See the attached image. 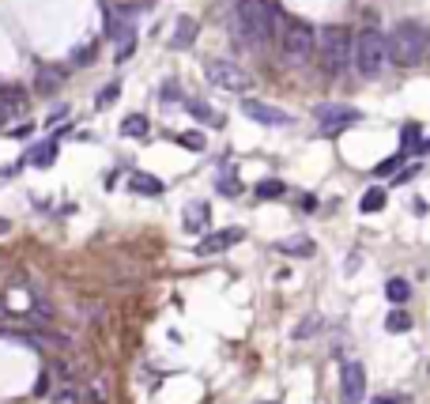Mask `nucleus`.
Listing matches in <instances>:
<instances>
[{"mask_svg":"<svg viewBox=\"0 0 430 404\" xmlns=\"http://www.w3.org/2000/svg\"><path fill=\"white\" fill-rule=\"evenodd\" d=\"M185 110H189L196 121H204V125H219V114H212V110L204 106L200 99H185Z\"/></svg>","mask_w":430,"mask_h":404,"instance_id":"nucleus-18","label":"nucleus"},{"mask_svg":"<svg viewBox=\"0 0 430 404\" xmlns=\"http://www.w3.org/2000/svg\"><path fill=\"white\" fill-rule=\"evenodd\" d=\"M91 57H95V45H80V50H76V53H72V61H76V64H83V61H91Z\"/></svg>","mask_w":430,"mask_h":404,"instance_id":"nucleus-28","label":"nucleus"},{"mask_svg":"<svg viewBox=\"0 0 430 404\" xmlns=\"http://www.w3.org/2000/svg\"><path fill=\"white\" fill-rule=\"evenodd\" d=\"M117 95H121V83H106V87L98 91V99H95V106L98 110H110L117 102Z\"/></svg>","mask_w":430,"mask_h":404,"instance_id":"nucleus-24","label":"nucleus"},{"mask_svg":"<svg viewBox=\"0 0 430 404\" xmlns=\"http://www.w3.org/2000/svg\"><path fill=\"white\" fill-rule=\"evenodd\" d=\"M196 42V20L193 15H177L174 23V38H170V50H189Z\"/></svg>","mask_w":430,"mask_h":404,"instance_id":"nucleus-14","label":"nucleus"},{"mask_svg":"<svg viewBox=\"0 0 430 404\" xmlns=\"http://www.w3.org/2000/svg\"><path fill=\"white\" fill-rule=\"evenodd\" d=\"M276 27H279V53L291 64H306L317 50V31L298 15H279L276 12Z\"/></svg>","mask_w":430,"mask_h":404,"instance_id":"nucleus-2","label":"nucleus"},{"mask_svg":"<svg viewBox=\"0 0 430 404\" xmlns=\"http://www.w3.org/2000/svg\"><path fill=\"white\" fill-rule=\"evenodd\" d=\"M362 114L351 106H336V102H325V106H317V121H321V133H340L343 125H355Z\"/></svg>","mask_w":430,"mask_h":404,"instance_id":"nucleus-9","label":"nucleus"},{"mask_svg":"<svg viewBox=\"0 0 430 404\" xmlns=\"http://www.w3.org/2000/svg\"><path fill=\"white\" fill-rule=\"evenodd\" d=\"M370 404H411V397H373Z\"/></svg>","mask_w":430,"mask_h":404,"instance_id":"nucleus-29","label":"nucleus"},{"mask_svg":"<svg viewBox=\"0 0 430 404\" xmlns=\"http://www.w3.org/2000/svg\"><path fill=\"white\" fill-rule=\"evenodd\" d=\"M242 238H246V231H242V227H227V231L204 234V238L196 242V253H200V257H215V253H223V250L238 246Z\"/></svg>","mask_w":430,"mask_h":404,"instance_id":"nucleus-10","label":"nucleus"},{"mask_svg":"<svg viewBox=\"0 0 430 404\" xmlns=\"http://www.w3.org/2000/svg\"><path fill=\"white\" fill-rule=\"evenodd\" d=\"M366 401V370L359 363H343L340 370V404H362Z\"/></svg>","mask_w":430,"mask_h":404,"instance_id":"nucleus-7","label":"nucleus"},{"mask_svg":"<svg viewBox=\"0 0 430 404\" xmlns=\"http://www.w3.org/2000/svg\"><path fill=\"white\" fill-rule=\"evenodd\" d=\"M208 219H212V208H208L204 201L185 204V223H181V227L189 231V234H200L204 227H208Z\"/></svg>","mask_w":430,"mask_h":404,"instance_id":"nucleus-12","label":"nucleus"},{"mask_svg":"<svg viewBox=\"0 0 430 404\" xmlns=\"http://www.w3.org/2000/svg\"><path fill=\"white\" fill-rule=\"evenodd\" d=\"M385 42H389V57L396 64H404V68H411V64L423 61V53L430 45V38L423 34V27H415V23H396V31H392Z\"/></svg>","mask_w":430,"mask_h":404,"instance_id":"nucleus-4","label":"nucleus"},{"mask_svg":"<svg viewBox=\"0 0 430 404\" xmlns=\"http://www.w3.org/2000/svg\"><path fill=\"white\" fill-rule=\"evenodd\" d=\"M276 250L283 253V257H313V238H306V234H291V238H279Z\"/></svg>","mask_w":430,"mask_h":404,"instance_id":"nucleus-13","label":"nucleus"},{"mask_svg":"<svg viewBox=\"0 0 430 404\" xmlns=\"http://www.w3.org/2000/svg\"><path fill=\"white\" fill-rule=\"evenodd\" d=\"M235 23L249 45H265L276 34V8L268 0H238Z\"/></svg>","mask_w":430,"mask_h":404,"instance_id":"nucleus-3","label":"nucleus"},{"mask_svg":"<svg viewBox=\"0 0 430 404\" xmlns=\"http://www.w3.org/2000/svg\"><path fill=\"white\" fill-rule=\"evenodd\" d=\"M283 193H287V185H283V182H276V178H268V182H260V185H257V196H260V201H279Z\"/></svg>","mask_w":430,"mask_h":404,"instance_id":"nucleus-22","label":"nucleus"},{"mask_svg":"<svg viewBox=\"0 0 430 404\" xmlns=\"http://www.w3.org/2000/svg\"><path fill=\"white\" fill-rule=\"evenodd\" d=\"M57 87H61V72L57 68H38V76H34V91H38V95H53Z\"/></svg>","mask_w":430,"mask_h":404,"instance_id":"nucleus-16","label":"nucleus"},{"mask_svg":"<svg viewBox=\"0 0 430 404\" xmlns=\"http://www.w3.org/2000/svg\"><path fill=\"white\" fill-rule=\"evenodd\" d=\"M385 295H389V303H408V295H411V284H408V280H389V284H385Z\"/></svg>","mask_w":430,"mask_h":404,"instance_id":"nucleus-19","label":"nucleus"},{"mask_svg":"<svg viewBox=\"0 0 430 404\" xmlns=\"http://www.w3.org/2000/svg\"><path fill=\"white\" fill-rule=\"evenodd\" d=\"M242 114L253 117V121H260V125H268V129L295 125V117L287 114V110H276V106H268V102H260V99H242Z\"/></svg>","mask_w":430,"mask_h":404,"instance_id":"nucleus-8","label":"nucleus"},{"mask_svg":"<svg viewBox=\"0 0 430 404\" xmlns=\"http://www.w3.org/2000/svg\"><path fill=\"white\" fill-rule=\"evenodd\" d=\"M404 155H408V152H404V147H400V152H396V155H389V159H385V163H381V166H378V171H373V174H378V178L392 174V171H396L400 163H404Z\"/></svg>","mask_w":430,"mask_h":404,"instance_id":"nucleus-26","label":"nucleus"},{"mask_svg":"<svg viewBox=\"0 0 430 404\" xmlns=\"http://www.w3.org/2000/svg\"><path fill=\"white\" fill-rule=\"evenodd\" d=\"M177 99V83H166L163 87V102H174Z\"/></svg>","mask_w":430,"mask_h":404,"instance_id":"nucleus-30","label":"nucleus"},{"mask_svg":"<svg viewBox=\"0 0 430 404\" xmlns=\"http://www.w3.org/2000/svg\"><path fill=\"white\" fill-rule=\"evenodd\" d=\"M359 208L362 212H381V208H385V189H366V193H362V201H359Z\"/></svg>","mask_w":430,"mask_h":404,"instance_id":"nucleus-20","label":"nucleus"},{"mask_svg":"<svg viewBox=\"0 0 430 404\" xmlns=\"http://www.w3.org/2000/svg\"><path fill=\"white\" fill-rule=\"evenodd\" d=\"M8 117V106H0V121H4Z\"/></svg>","mask_w":430,"mask_h":404,"instance_id":"nucleus-31","label":"nucleus"},{"mask_svg":"<svg viewBox=\"0 0 430 404\" xmlns=\"http://www.w3.org/2000/svg\"><path fill=\"white\" fill-rule=\"evenodd\" d=\"M128 189L140 193V196H163V193H166V185H163V178H155V174L133 171V174H128Z\"/></svg>","mask_w":430,"mask_h":404,"instance_id":"nucleus-11","label":"nucleus"},{"mask_svg":"<svg viewBox=\"0 0 430 404\" xmlns=\"http://www.w3.org/2000/svg\"><path fill=\"white\" fill-rule=\"evenodd\" d=\"M136 53V31H125L121 34V45H117V61H128Z\"/></svg>","mask_w":430,"mask_h":404,"instance_id":"nucleus-25","label":"nucleus"},{"mask_svg":"<svg viewBox=\"0 0 430 404\" xmlns=\"http://www.w3.org/2000/svg\"><path fill=\"white\" fill-rule=\"evenodd\" d=\"M355 68H359V76L362 80H373L381 68H385V61H389V42H385V34L381 31H362L359 38H355Z\"/></svg>","mask_w":430,"mask_h":404,"instance_id":"nucleus-5","label":"nucleus"},{"mask_svg":"<svg viewBox=\"0 0 430 404\" xmlns=\"http://www.w3.org/2000/svg\"><path fill=\"white\" fill-rule=\"evenodd\" d=\"M385 329H389V333H408V329H411V314H404V310H389Z\"/></svg>","mask_w":430,"mask_h":404,"instance_id":"nucleus-23","label":"nucleus"},{"mask_svg":"<svg viewBox=\"0 0 430 404\" xmlns=\"http://www.w3.org/2000/svg\"><path fill=\"white\" fill-rule=\"evenodd\" d=\"M419 136H423V125H419V121H408L404 129H400V147H419Z\"/></svg>","mask_w":430,"mask_h":404,"instance_id":"nucleus-21","label":"nucleus"},{"mask_svg":"<svg viewBox=\"0 0 430 404\" xmlns=\"http://www.w3.org/2000/svg\"><path fill=\"white\" fill-rule=\"evenodd\" d=\"M204 76H208L212 87L223 91H249V72L235 61H208L204 64Z\"/></svg>","mask_w":430,"mask_h":404,"instance_id":"nucleus-6","label":"nucleus"},{"mask_svg":"<svg viewBox=\"0 0 430 404\" xmlns=\"http://www.w3.org/2000/svg\"><path fill=\"white\" fill-rule=\"evenodd\" d=\"M177 144H181V147H193V152H200V147H204V133H181V136H177Z\"/></svg>","mask_w":430,"mask_h":404,"instance_id":"nucleus-27","label":"nucleus"},{"mask_svg":"<svg viewBox=\"0 0 430 404\" xmlns=\"http://www.w3.org/2000/svg\"><path fill=\"white\" fill-rule=\"evenodd\" d=\"M317 57H321L325 76H340L355 57V34L340 23L321 27V31H317Z\"/></svg>","mask_w":430,"mask_h":404,"instance_id":"nucleus-1","label":"nucleus"},{"mask_svg":"<svg viewBox=\"0 0 430 404\" xmlns=\"http://www.w3.org/2000/svg\"><path fill=\"white\" fill-rule=\"evenodd\" d=\"M57 140H45V144H38V147H31V152H27V163L31 166H38V171H45V166H53L57 163Z\"/></svg>","mask_w":430,"mask_h":404,"instance_id":"nucleus-15","label":"nucleus"},{"mask_svg":"<svg viewBox=\"0 0 430 404\" xmlns=\"http://www.w3.org/2000/svg\"><path fill=\"white\" fill-rule=\"evenodd\" d=\"M147 129H151V125H147L144 114H128L125 121H121V133H125V136H136V140H144Z\"/></svg>","mask_w":430,"mask_h":404,"instance_id":"nucleus-17","label":"nucleus"},{"mask_svg":"<svg viewBox=\"0 0 430 404\" xmlns=\"http://www.w3.org/2000/svg\"><path fill=\"white\" fill-rule=\"evenodd\" d=\"M260 404H272V401H260Z\"/></svg>","mask_w":430,"mask_h":404,"instance_id":"nucleus-32","label":"nucleus"}]
</instances>
